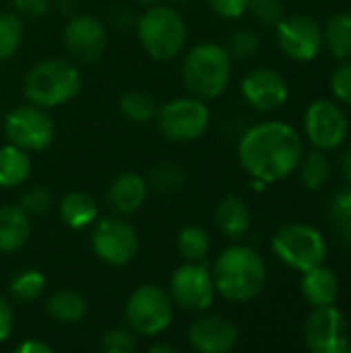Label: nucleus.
Listing matches in <instances>:
<instances>
[{
  "instance_id": "bb28decb",
  "label": "nucleus",
  "mask_w": 351,
  "mask_h": 353,
  "mask_svg": "<svg viewBox=\"0 0 351 353\" xmlns=\"http://www.w3.org/2000/svg\"><path fill=\"white\" fill-rule=\"evenodd\" d=\"M298 168H300V180H302L304 188H308L312 192L321 190L327 184L329 176H331L329 157L321 149H314V151L302 155Z\"/></svg>"
},
{
  "instance_id": "c85d7f7f",
  "label": "nucleus",
  "mask_w": 351,
  "mask_h": 353,
  "mask_svg": "<svg viewBox=\"0 0 351 353\" xmlns=\"http://www.w3.org/2000/svg\"><path fill=\"white\" fill-rule=\"evenodd\" d=\"M145 180H147L149 190L159 192V194H168V192H176L184 186L186 174L180 165L163 161V163H157L153 170H149Z\"/></svg>"
},
{
  "instance_id": "de8ad7c7",
  "label": "nucleus",
  "mask_w": 351,
  "mask_h": 353,
  "mask_svg": "<svg viewBox=\"0 0 351 353\" xmlns=\"http://www.w3.org/2000/svg\"><path fill=\"white\" fill-rule=\"evenodd\" d=\"M174 2H178V4H186L188 0H174Z\"/></svg>"
},
{
  "instance_id": "f8f14e48",
  "label": "nucleus",
  "mask_w": 351,
  "mask_h": 353,
  "mask_svg": "<svg viewBox=\"0 0 351 353\" xmlns=\"http://www.w3.org/2000/svg\"><path fill=\"white\" fill-rule=\"evenodd\" d=\"M275 37L279 50L296 62L314 60L325 46L323 27L308 14L283 17L275 25Z\"/></svg>"
},
{
  "instance_id": "393cba45",
  "label": "nucleus",
  "mask_w": 351,
  "mask_h": 353,
  "mask_svg": "<svg viewBox=\"0 0 351 353\" xmlns=\"http://www.w3.org/2000/svg\"><path fill=\"white\" fill-rule=\"evenodd\" d=\"M323 41L337 60H351V12H337L327 21Z\"/></svg>"
},
{
  "instance_id": "ddd939ff",
  "label": "nucleus",
  "mask_w": 351,
  "mask_h": 353,
  "mask_svg": "<svg viewBox=\"0 0 351 353\" xmlns=\"http://www.w3.org/2000/svg\"><path fill=\"white\" fill-rule=\"evenodd\" d=\"M304 132L314 149L333 151L348 137V116L339 103L331 99H317L304 114Z\"/></svg>"
},
{
  "instance_id": "dca6fc26",
  "label": "nucleus",
  "mask_w": 351,
  "mask_h": 353,
  "mask_svg": "<svg viewBox=\"0 0 351 353\" xmlns=\"http://www.w3.org/2000/svg\"><path fill=\"white\" fill-rule=\"evenodd\" d=\"M240 91L246 103L259 112L279 110L290 97L288 81L275 68H267V66L246 72L240 83Z\"/></svg>"
},
{
  "instance_id": "79ce46f5",
  "label": "nucleus",
  "mask_w": 351,
  "mask_h": 353,
  "mask_svg": "<svg viewBox=\"0 0 351 353\" xmlns=\"http://www.w3.org/2000/svg\"><path fill=\"white\" fill-rule=\"evenodd\" d=\"M17 352L19 353H54V347H52L50 343L41 341V339H33V337H29V339H25L21 345H17Z\"/></svg>"
},
{
  "instance_id": "5701e85b",
  "label": "nucleus",
  "mask_w": 351,
  "mask_h": 353,
  "mask_svg": "<svg viewBox=\"0 0 351 353\" xmlns=\"http://www.w3.org/2000/svg\"><path fill=\"white\" fill-rule=\"evenodd\" d=\"M89 302L87 298L77 292V290H56L48 302H46V312L60 325H77L87 316Z\"/></svg>"
},
{
  "instance_id": "1a4fd4ad",
  "label": "nucleus",
  "mask_w": 351,
  "mask_h": 353,
  "mask_svg": "<svg viewBox=\"0 0 351 353\" xmlns=\"http://www.w3.org/2000/svg\"><path fill=\"white\" fill-rule=\"evenodd\" d=\"M91 250L101 263L110 267H124L139 254V234L134 225L120 215L106 217L93 228Z\"/></svg>"
},
{
  "instance_id": "7ed1b4c3",
  "label": "nucleus",
  "mask_w": 351,
  "mask_h": 353,
  "mask_svg": "<svg viewBox=\"0 0 351 353\" xmlns=\"http://www.w3.org/2000/svg\"><path fill=\"white\" fill-rule=\"evenodd\" d=\"M232 56L213 41L197 43L182 62V83L190 95L209 101L219 97L232 79Z\"/></svg>"
},
{
  "instance_id": "6ab92c4d",
  "label": "nucleus",
  "mask_w": 351,
  "mask_h": 353,
  "mask_svg": "<svg viewBox=\"0 0 351 353\" xmlns=\"http://www.w3.org/2000/svg\"><path fill=\"white\" fill-rule=\"evenodd\" d=\"M300 292L302 298L310 308H321V306H333L339 300L341 294V281L335 271L329 267L319 265L302 273L300 281Z\"/></svg>"
},
{
  "instance_id": "0eeeda50",
  "label": "nucleus",
  "mask_w": 351,
  "mask_h": 353,
  "mask_svg": "<svg viewBox=\"0 0 351 353\" xmlns=\"http://www.w3.org/2000/svg\"><path fill=\"white\" fill-rule=\"evenodd\" d=\"M275 256L288 267L304 273L319 267L327 259V242L323 234L308 223H288L271 238Z\"/></svg>"
},
{
  "instance_id": "4468645a",
  "label": "nucleus",
  "mask_w": 351,
  "mask_h": 353,
  "mask_svg": "<svg viewBox=\"0 0 351 353\" xmlns=\"http://www.w3.org/2000/svg\"><path fill=\"white\" fill-rule=\"evenodd\" d=\"M304 343L312 353H345L350 335L343 312L335 304L312 308L304 323Z\"/></svg>"
},
{
  "instance_id": "09e8293b",
  "label": "nucleus",
  "mask_w": 351,
  "mask_h": 353,
  "mask_svg": "<svg viewBox=\"0 0 351 353\" xmlns=\"http://www.w3.org/2000/svg\"><path fill=\"white\" fill-rule=\"evenodd\" d=\"M345 353H351V343H348V347H345Z\"/></svg>"
},
{
  "instance_id": "20e7f679",
  "label": "nucleus",
  "mask_w": 351,
  "mask_h": 353,
  "mask_svg": "<svg viewBox=\"0 0 351 353\" xmlns=\"http://www.w3.org/2000/svg\"><path fill=\"white\" fill-rule=\"evenodd\" d=\"M83 87L79 68L62 58L41 60L29 68L23 81V93L29 103L43 110L68 103Z\"/></svg>"
},
{
  "instance_id": "b1692460",
  "label": "nucleus",
  "mask_w": 351,
  "mask_h": 353,
  "mask_svg": "<svg viewBox=\"0 0 351 353\" xmlns=\"http://www.w3.org/2000/svg\"><path fill=\"white\" fill-rule=\"evenodd\" d=\"M31 174V157L25 149L8 143L0 147V188H19Z\"/></svg>"
},
{
  "instance_id": "72a5a7b5",
  "label": "nucleus",
  "mask_w": 351,
  "mask_h": 353,
  "mask_svg": "<svg viewBox=\"0 0 351 353\" xmlns=\"http://www.w3.org/2000/svg\"><path fill=\"white\" fill-rule=\"evenodd\" d=\"M137 345V333L130 327H114L101 335V350L108 353H130Z\"/></svg>"
},
{
  "instance_id": "49530a36",
  "label": "nucleus",
  "mask_w": 351,
  "mask_h": 353,
  "mask_svg": "<svg viewBox=\"0 0 351 353\" xmlns=\"http://www.w3.org/2000/svg\"><path fill=\"white\" fill-rule=\"evenodd\" d=\"M134 2H139V4H157L161 0H134Z\"/></svg>"
},
{
  "instance_id": "f03ea898",
  "label": "nucleus",
  "mask_w": 351,
  "mask_h": 353,
  "mask_svg": "<svg viewBox=\"0 0 351 353\" xmlns=\"http://www.w3.org/2000/svg\"><path fill=\"white\" fill-rule=\"evenodd\" d=\"M215 292L236 304L254 300L267 285V265L250 246H228L211 269Z\"/></svg>"
},
{
  "instance_id": "4c0bfd02",
  "label": "nucleus",
  "mask_w": 351,
  "mask_h": 353,
  "mask_svg": "<svg viewBox=\"0 0 351 353\" xmlns=\"http://www.w3.org/2000/svg\"><path fill=\"white\" fill-rule=\"evenodd\" d=\"M213 12H217L223 19H238L246 12L248 0H207Z\"/></svg>"
},
{
  "instance_id": "aec40b11",
  "label": "nucleus",
  "mask_w": 351,
  "mask_h": 353,
  "mask_svg": "<svg viewBox=\"0 0 351 353\" xmlns=\"http://www.w3.org/2000/svg\"><path fill=\"white\" fill-rule=\"evenodd\" d=\"M250 223H252V215H250V209L244 199L228 194L217 203L215 225L225 238H230V240L244 238L250 230Z\"/></svg>"
},
{
  "instance_id": "c756f323",
  "label": "nucleus",
  "mask_w": 351,
  "mask_h": 353,
  "mask_svg": "<svg viewBox=\"0 0 351 353\" xmlns=\"http://www.w3.org/2000/svg\"><path fill=\"white\" fill-rule=\"evenodd\" d=\"M120 112L124 118L132 120V122H149L155 118L157 114V105H155V99L145 93V91H126L122 97H120Z\"/></svg>"
},
{
  "instance_id": "c9c22d12",
  "label": "nucleus",
  "mask_w": 351,
  "mask_h": 353,
  "mask_svg": "<svg viewBox=\"0 0 351 353\" xmlns=\"http://www.w3.org/2000/svg\"><path fill=\"white\" fill-rule=\"evenodd\" d=\"M257 21L263 25L275 27L283 19V2L281 0H248V8Z\"/></svg>"
},
{
  "instance_id": "cd10ccee",
  "label": "nucleus",
  "mask_w": 351,
  "mask_h": 353,
  "mask_svg": "<svg viewBox=\"0 0 351 353\" xmlns=\"http://www.w3.org/2000/svg\"><path fill=\"white\" fill-rule=\"evenodd\" d=\"M46 290V275L39 269H21L19 273L12 275L8 283V292L14 302L29 304L37 300Z\"/></svg>"
},
{
  "instance_id": "8fccbe9b",
  "label": "nucleus",
  "mask_w": 351,
  "mask_h": 353,
  "mask_svg": "<svg viewBox=\"0 0 351 353\" xmlns=\"http://www.w3.org/2000/svg\"><path fill=\"white\" fill-rule=\"evenodd\" d=\"M348 186H350V188H348V190H350V192H351V182H348Z\"/></svg>"
},
{
  "instance_id": "7c9ffc66",
  "label": "nucleus",
  "mask_w": 351,
  "mask_h": 353,
  "mask_svg": "<svg viewBox=\"0 0 351 353\" xmlns=\"http://www.w3.org/2000/svg\"><path fill=\"white\" fill-rule=\"evenodd\" d=\"M329 219H331V228L335 238L339 240V244H343L345 248H351V192H339L335 194L331 207H329Z\"/></svg>"
},
{
  "instance_id": "423d86ee",
  "label": "nucleus",
  "mask_w": 351,
  "mask_h": 353,
  "mask_svg": "<svg viewBox=\"0 0 351 353\" xmlns=\"http://www.w3.org/2000/svg\"><path fill=\"white\" fill-rule=\"evenodd\" d=\"M126 325L143 337H155L163 333L174 319V302L168 290L157 283L139 285L124 306Z\"/></svg>"
},
{
  "instance_id": "2eb2a0df",
  "label": "nucleus",
  "mask_w": 351,
  "mask_h": 353,
  "mask_svg": "<svg viewBox=\"0 0 351 353\" xmlns=\"http://www.w3.org/2000/svg\"><path fill=\"white\" fill-rule=\"evenodd\" d=\"M62 41L68 54L85 64L97 62L108 43V33L103 23L93 14H74L68 19L62 31Z\"/></svg>"
},
{
  "instance_id": "a878e982",
  "label": "nucleus",
  "mask_w": 351,
  "mask_h": 353,
  "mask_svg": "<svg viewBox=\"0 0 351 353\" xmlns=\"http://www.w3.org/2000/svg\"><path fill=\"white\" fill-rule=\"evenodd\" d=\"M178 254L188 263H203L211 250V238L201 225H186L176 238Z\"/></svg>"
},
{
  "instance_id": "473e14b6",
  "label": "nucleus",
  "mask_w": 351,
  "mask_h": 353,
  "mask_svg": "<svg viewBox=\"0 0 351 353\" xmlns=\"http://www.w3.org/2000/svg\"><path fill=\"white\" fill-rule=\"evenodd\" d=\"M261 48V37L257 31L252 29H238L230 35L228 41V54L232 56V60H246L250 56H254Z\"/></svg>"
},
{
  "instance_id": "f257e3e1",
  "label": "nucleus",
  "mask_w": 351,
  "mask_h": 353,
  "mask_svg": "<svg viewBox=\"0 0 351 353\" xmlns=\"http://www.w3.org/2000/svg\"><path fill=\"white\" fill-rule=\"evenodd\" d=\"M304 155L300 132L283 120H267L250 126L238 143V159L252 180L265 184L281 182Z\"/></svg>"
},
{
  "instance_id": "6e6552de",
  "label": "nucleus",
  "mask_w": 351,
  "mask_h": 353,
  "mask_svg": "<svg viewBox=\"0 0 351 353\" xmlns=\"http://www.w3.org/2000/svg\"><path fill=\"white\" fill-rule=\"evenodd\" d=\"M159 132L172 143H192L201 139L211 122V112L207 103L194 95L190 97H176L155 114Z\"/></svg>"
},
{
  "instance_id": "f704fd0d",
  "label": "nucleus",
  "mask_w": 351,
  "mask_h": 353,
  "mask_svg": "<svg viewBox=\"0 0 351 353\" xmlns=\"http://www.w3.org/2000/svg\"><path fill=\"white\" fill-rule=\"evenodd\" d=\"M52 203H54L52 192H50L46 186L37 184V186H29V188L21 194L19 207L31 217V215H43V213H48L50 207H52Z\"/></svg>"
},
{
  "instance_id": "e433bc0d",
  "label": "nucleus",
  "mask_w": 351,
  "mask_h": 353,
  "mask_svg": "<svg viewBox=\"0 0 351 353\" xmlns=\"http://www.w3.org/2000/svg\"><path fill=\"white\" fill-rule=\"evenodd\" d=\"M331 91L337 101L351 105V60H343L331 74Z\"/></svg>"
},
{
  "instance_id": "a211bd4d",
  "label": "nucleus",
  "mask_w": 351,
  "mask_h": 353,
  "mask_svg": "<svg viewBox=\"0 0 351 353\" xmlns=\"http://www.w3.org/2000/svg\"><path fill=\"white\" fill-rule=\"evenodd\" d=\"M147 194H149V186L145 176L137 172H122L112 180L106 194V203L116 215L128 217L141 211V207L147 201Z\"/></svg>"
},
{
  "instance_id": "4be33fe9",
  "label": "nucleus",
  "mask_w": 351,
  "mask_h": 353,
  "mask_svg": "<svg viewBox=\"0 0 351 353\" xmlns=\"http://www.w3.org/2000/svg\"><path fill=\"white\" fill-rule=\"evenodd\" d=\"M58 215L62 223L70 230H85L99 217V205L97 201L81 190H72L62 196L58 205Z\"/></svg>"
},
{
  "instance_id": "a18cd8bd",
  "label": "nucleus",
  "mask_w": 351,
  "mask_h": 353,
  "mask_svg": "<svg viewBox=\"0 0 351 353\" xmlns=\"http://www.w3.org/2000/svg\"><path fill=\"white\" fill-rule=\"evenodd\" d=\"M341 170H343V176H345V180L351 182V147L343 153V157H341Z\"/></svg>"
},
{
  "instance_id": "39448f33",
  "label": "nucleus",
  "mask_w": 351,
  "mask_h": 353,
  "mask_svg": "<svg viewBox=\"0 0 351 353\" xmlns=\"http://www.w3.org/2000/svg\"><path fill=\"white\" fill-rule=\"evenodd\" d=\"M137 37L143 50L157 62H168L186 46L188 29L178 8L168 4H149V8L137 19Z\"/></svg>"
},
{
  "instance_id": "2f4dec72",
  "label": "nucleus",
  "mask_w": 351,
  "mask_h": 353,
  "mask_svg": "<svg viewBox=\"0 0 351 353\" xmlns=\"http://www.w3.org/2000/svg\"><path fill=\"white\" fill-rule=\"evenodd\" d=\"M23 21L17 12L0 10V60L12 58L23 43Z\"/></svg>"
},
{
  "instance_id": "ea45409f",
  "label": "nucleus",
  "mask_w": 351,
  "mask_h": 353,
  "mask_svg": "<svg viewBox=\"0 0 351 353\" xmlns=\"http://www.w3.org/2000/svg\"><path fill=\"white\" fill-rule=\"evenodd\" d=\"M14 329V308L12 304L0 296V343L10 337Z\"/></svg>"
},
{
  "instance_id": "37998d69",
  "label": "nucleus",
  "mask_w": 351,
  "mask_h": 353,
  "mask_svg": "<svg viewBox=\"0 0 351 353\" xmlns=\"http://www.w3.org/2000/svg\"><path fill=\"white\" fill-rule=\"evenodd\" d=\"M50 4H54L64 14H68L77 8V0H50Z\"/></svg>"
},
{
  "instance_id": "9b49d317",
  "label": "nucleus",
  "mask_w": 351,
  "mask_h": 353,
  "mask_svg": "<svg viewBox=\"0 0 351 353\" xmlns=\"http://www.w3.org/2000/svg\"><path fill=\"white\" fill-rule=\"evenodd\" d=\"M172 302L188 312H203L215 300V281L211 269L203 263H184L180 265L172 277L168 288Z\"/></svg>"
},
{
  "instance_id": "c03bdc74",
  "label": "nucleus",
  "mask_w": 351,
  "mask_h": 353,
  "mask_svg": "<svg viewBox=\"0 0 351 353\" xmlns=\"http://www.w3.org/2000/svg\"><path fill=\"white\" fill-rule=\"evenodd\" d=\"M149 353H178V347L170 343H151Z\"/></svg>"
},
{
  "instance_id": "a19ab883",
  "label": "nucleus",
  "mask_w": 351,
  "mask_h": 353,
  "mask_svg": "<svg viewBox=\"0 0 351 353\" xmlns=\"http://www.w3.org/2000/svg\"><path fill=\"white\" fill-rule=\"evenodd\" d=\"M110 17H112V23H114L116 27H120V29H126V27H130V25L137 23L132 10H130L128 6H116V8L112 10Z\"/></svg>"
},
{
  "instance_id": "58836bf2",
  "label": "nucleus",
  "mask_w": 351,
  "mask_h": 353,
  "mask_svg": "<svg viewBox=\"0 0 351 353\" xmlns=\"http://www.w3.org/2000/svg\"><path fill=\"white\" fill-rule=\"evenodd\" d=\"M12 6L19 14H25V17H43L48 10H50V0H12Z\"/></svg>"
},
{
  "instance_id": "f3484780",
  "label": "nucleus",
  "mask_w": 351,
  "mask_h": 353,
  "mask_svg": "<svg viewBox=\"0 0 351 353\" xmlns=\"http://www.w3.org/2000/svg\"><path fill=\"white\" fill-rule=\"evenodd\" d=\"M238 327L221 314H203L188 327V343L194 352L228 353L238 345Z\"/></svg>"
},
{
  "instance_id": "412c9836",
  "label": "nucleus",
  "mask_w": 351,
  "mask_h": 353,
  "mask_svg": "<svg viewBox=\"0 0 351 353\" xmlns=\"http://www.w3.org/2000/svg\"><path fill=\"white\" fill-rule=\"evenodd\" d=\"M31 236V219L19 205L0 207V254L21 250Z\"/></svg>"
},
{
  "instance_id": "9d476101",
  "label": "nucleus",
  "mask_w": 351,
  "mask_h": 353,
  "mask_svg": "<svg viewBox=\"0 0 351 353\" xmlns=\"http://www.w3.org/2000/svg\"><path fill=\"white\" fill-rule=\"evenodd\" d=\"M54 122L39 105H17L4 118V137L8 143L25 149L27 153L48 149L54 141Z\"/></svg>"
}]
</instances>
